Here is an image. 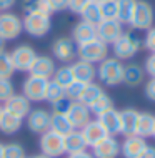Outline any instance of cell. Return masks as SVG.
<instances>
[{"label": "cell", "mask_w": 155, "mask_h": 158, "mask_svg": "<svg viewBox=\"0 0 155 158\" xmlns=\"http://www.w3.org/2000/svg\"><path fill=\"white\" fill-rule=\"evenodd\" d=\"M144 70L150 78H155V53H150L147 58H145L144 63Z\"/></svg>", "instance_id": "cell-43"}, {"label": "cell", "mask_w": 155, "mask_h": 158, "mask_svg": "<svg viewBox=\"0 0 155 158\" xmlns=\"http://www.w3.org/2000/svg\"><path fill=\"white\" fill-rule=\"evenodd\" d=\"M50 130L55 131V133L65 136L68 135L70 131H74L75 128L72 127L70 120H68L67 113H52V118H50Z\"/></svg>", "instance_id": "cell-25"}, {"label": "cell", "mask_w": 155, "mask_h": 158, "mask_svg": "<svg viewBox=\"0 0 155 158\" xmlns=\"http://www.w3.org/2000/svg\"><path fill=\"white\" fill-rule=\"evenodd\" d=\"M55 70H57V65H55V60L52 57H49V55H37L28 73L45 78V80H52Z\"/></svg>", "instance_id": "cell-16"}, {"label": "cell", "mask_w": 155, "mask_h": 158, "mask_svg": "<svg viewBox=\"0 0 155 158\" xmlns=\"http://www.w3.org/2000/svg\"><path fill=\"white\" fill-rule=\"evenodd\" d=\"M52 80H54L55 83H58L62 88H67L70 83L75 82L74 73H72V67L67 65V63H65V65H62V67H57V70H55Z\"/></svg>", "instance_id": "cell-31"}, {"label": "cell", "mask_w": 155, "mask_h": 158, "mask_svg": "<svg viewBox=\"0 0 155 158\" xmlns=\"http://www.w3.org/2000/svg\"><path fill=\"white\" fill-rule=\"evenodd\" d=\"M140 112L133 108H125L120 112V135L130 136L137 135V123H139Z\"/></svg>", "instance_id": "cell-22"}, {"label": "cell", "mask_w": 155, "mask_h": 158, "mask_svg": "<svg viewBox=\"0 0 155 158\" xmlns=\"http://www.w3.org/2000/svg\"><path fill=\"white\" fill-rule=\"evenodd\" d=\"M97 38V27L92 23H87L84 20H80L79 23H75L74 30H72V40L79 45H84L90 40H95Z\"/></svg>", "instance_id": "cell-19"}, {"label": "cell", "mask_w": 155, "mask_h": 158, "mask_svg": "<svg viewBox=\"0 0 155 158\" xmlns=\"http://www.w3.org/2000/svg\"><path fill=\"white\" fill-rule=\"evenodd\" d=\"M50 105H52V108H54V113H67L68 108H70V105H72V100L67 97H62L60 100L54 102V103H50Z\"/></svg>", "instance_id": "cell-41"}, {"label": "cell", "mask_w": 155, "mask_h": 158, "mask_svg": "<svg viewBox=\"0 0 155 158\" xmlns=\"http://www.w3.org/2000/svg\"><path fill=\"white\" fill-rule=\"evenodd\" d=\"M139 158H155V147L153 145H147Z\"/></svg>", "instance_id": "cell-47"}, {"label": "cell", "mask_w": 155, "mask_h": 158, "mask_svg": "<svg viewBox=\"0 0 155 158\" xmlns=\"http://www.w3.org/2000/svg\"><path fill=\"white\" fill-rule=\"evenodd\" d=\"M153 125H155V115L150 112H140L139 115V123H137V135L142 138H150L153 133Z\"/></svg>", "instance_id": "cell-26"}, {"label": "cell", "mask_w": 155, "mask_h": 158, "mask_svg": "<svg viewBox=\"0 0 155 158\" xmlns=\"http://www.w3.org/2000/svg\"><path fill=\"white\" fill-rule=\"evenodd\" d=\"M145 80V70L144 67L139 65V63L132 62V63H127L123 65V78H122V83H125L127 87H139V85L144 83Z\"/></svg>", "instance_id": "cell-20"}, {"label": "cell", "mask_w": 155, "mask_h": 158, "mask_svg": "<svg viewBox=\"0 0 155 158\" xmlns=\"http://www.w3.org/2000/svg\"><path fill=\"white\" fill-rule=\"evenodd\" d=\"M122 33L123 23H120L118 20H102L97 25V38L107 45H112L115 40H118Z\"/></svg>", "instance_id": "cell-12"}, {"label": "cell", "mask_w": 155, "mask_h": 158, "mask_svg": "<svg viewBox=\"0 0 155 158\" xmlns=\"http://www.w3.org/2000/svg\"><path fill=\"white\" fill-rule=\"evenodd\" d=\"M97 77L105 87H117L123 78V63L115 57H107L97 67Z\"/></svg>", "instance_id": "cell-1"}, {"label": "cell", "mask_w": 155, "mask_h": 158, "mask_svg": "<svg viewBox=\"0 0 155 158\" xmlns=\"http://www.w3.org/2000/svg\"><path fill=\"white\" fill-rule=\"evenodd\" d=\"M72 73H74L75 82L82 83H92L97 77V67L84 60H75L72 62Z\"/></svg>", "instance_id": "cell-18"}, {"label": "cell", "mask_w": 155, "mask_h": 158, "mask_svg": "<svg viewBox=\"0 0 155 158\" xmlns=\"http://www.w3.org/2000/svg\"><path fill=\"white\" fill-rule=\"evenodd\" d=\"M82 135H84V138H85V142H87V145L90 148L93 147V145H97L100 140H103L107 135V131H105V128L102 127V123L98 122V120H90L87 125H85L84 128H82Z\"/></svg>", "instance_id": "cell-21"}, {"label": "cell", "mask_w": 155, "mask_h": 158, "mask_svg": "<svg viewBox=\"0 0 155 158\" xmlns=\"http://www.w3.org/2000/svg\"><path fill=\"white\" fill-rule=\"evenodd\" d=\"M67 117H68V120H70L72 127H74L75 130H82V128L92 120V112H90V108L85 103H82V102H72L70 108H68V112H67Z\"/></svg>", "instance_id": "cell-15"}, {"label": "cell", "mask_w": 155, "mask_h": 158, "mask_svg": "<svg viewBox=\"0 0 155 158\" xmlns=\"http://www.w3.org/2000/svg\"><path fill=\"white\" fill-rule=\"evenodd\" d=\"M2 113H3V105L0 103V117H2Z\"/></svg>", "instance_id": "cell-52"}, {"label": "cell", "mask_w": 155, "mask_h": 158, "mask_svg": "<svg viewBox=\"0 0 155 158\" xmlns=\"http://www.w3.org/2000/svg\"><path fill=\"white\" fill-rule=\"evenodd\" d=\"M145 98H149L150 102H155V78H150L147 85H145Z\"/></svg>", "instance_id": "cell-45"}, {"label": "cell", "mask_w": 155, "mask_h": 158, "mask_svg": "<svg viewBox=\"0 0 155 158\" xmlns=\"http://www.w3.org/2000/svg\"><path fill=\"white\" fill-rule=\"evenodd\" d=\"M3 110L8 112L10 115H14V117L20 118V120H24V118H27V115L32 110V102L25 95H22V93H14L3 103Z\"/></svg>", "instance_id": "cell-13"}, {"label": "cell", "mask_w": 155, "mask_h": 158, "mask_svg": "<svg viewBox=\"0 0 155 158\" xmlns=\"http://www.w3.org/2000/svg\"><path fill=\"white\" fill-rule=\"evenodd\" d=\"M98 5H100L102 20H117V2L115 0H107Z\"/></svg>", "instance_id": "cell-36"}, {"label": "cell", "mask_w": 155, "mask_h": 158, "mask_svg": "<svg viewBox=\"0 0 155 158\" xmlns=\"http://www.w3.org/2000/svg\"><path fill=\"white\" fill-rule=\"evenodd\" d=\"M97 120L102 123V127L105 128V131L109 135H120V112L115 108L107 110L105 113L98 115Z\"/></svg>", "instance_id": "cell-23"}, {"label": "cell", "mask_w": 155, "mask_h": 158, "mask_svg": "<svg viewBox=\"0 0 155 158\" xmlns=\"http://www.w3.org/2000/svg\"><path fill=\"white\" fill-rule=\"evenodd\" d=\"M38 147H40V153H44V155L50 156V158H60V156L65 155L63 136L55 133V131H52V130L40 135Z\"/></svg>", "instance_id": "cell-6"}, {"label": "cell", "mask_w": 155, "mask_h": 158, "mask_svg": "<svg viewBox=\"0 0 155 158\" xmlns=\"http://www.w3.org/2000/svg\"><path fill=\"white\" fill-rule=\"evenodd\" d=\"M115 2H117V20L123 25L128 23L139 0H115Z\"/></svg>", "instance_id": "cell-27"}, {"label": "cell", "mask_w": 155, "mask_h": 158, "mask_svg": "<svg viewBox=\"0 0 155 158\" xmlns=\"http://www.w3.org/2000/svg\"><path fill=\"white\" fill-rule=\"evenodd\" d=\"M152 138H155V125H153V133H152Z\"/></svg>", "instance_id": "cell-54"}, {"label": "cell", "mask_w": 155, "mask_h": 158, "mask_svg": "<svg viewBox=\"0 0 155 158\" xmlns=\"http://www.w3.org/2000/svg\"><path fill=\"white\" fill-rule=\"evenodd\" d=\"M50 118L52 113L45 108L30 110V113L27 115V128L32 133L42 135L50 130Z\"/></svg>", "instance_id": "cell-11"}, {"label": "cell", "mask_w": 155, "mask_h": 158, "mask_svg": "<svg viewBox=\"0 0 155 158\" xmlns=\"http://www.w3.org/2000/svg\"><path fill=\"white\" fill-rule=\"evenodd\" d=\"M142 48V40L139 35L133 32H123L118 40L112 44V50H114V57L118 60H130Z\"/></svg>", "instance_id": "cell-2"}, {"label": "cell", "mask_w": 155, "mask_h": 158, "mask_svg": "<svg viewBox=\"0 0 155 158\" xmlns=\"http://www.w3.org/2000/svg\"><path fill=\"white\" fill-rule=\"evenodd\" d=\"M32 158H50V156H47V155H44V153H38V155H35V156H32Z\"/></svg>", "instance_id": "cell-51"}, {"label": "cell", "mask_w": 155, "mask_h": 158, "mask_svg": "<svg viewBox=\"0 0 155 158\" xmlns=\"http://www.w3.org/2000/svg\"><path fill=\"white\" fill-rule=\"evenodd\" d=\"M3 158H27V152L20 143L10 142L3 147Z\"/></svg>", "instance_id": "cell-35"}, {"label": "cell", "mask_w": 155, "mask_h": 158, "mask_svg": "<svg viewBox=\"0 0 155 158\" xmlns=\"http://www.w3.org/2000/svg\"><path fill=\"white\" fill-rule=\"evenodd\" d=\"M62 97H65V88H62L58 83H55L54 80H50L49 87H47V97H45V100L49 102V103H54V102L60 100Z\"/></svg>", "instance_id": "cell-37"}, {"label": "cell", "mask_w": 155, "mask_h": 158, "mask_svg": "<svg viewBox=\"0 0 155 158\" xmlns=\"http://www.w3.org/2000/svg\"><path fill=\"white\" fill-rule=\"evenodd\" d=\"M10 53L12 63H14L15 72H30V67H32L33 60L37 57V52L32 45L22 44V45H17Z\"/></svg>", "instance_id": "cell-9"}, {"label": "cell", "mask_w": 155, "mask_h": 158, "mask_svg": "<svg viewBox=\"0 0 155 158\" xmlns=\"http://www.w3.org/2000/svg\"><path fill=\"white\" fill-rule=\"evenodd\" d=\"M85 85H87V83H82V82H74V83H70V85H68V87L65 88V97L70 98L72 102H80Z\"/></svg>", "instance_id": "cell-39"}, {"label": "cell", "mask_w": 155, "mask_h": 158, "mask_svg": "<svg viewBox=\"0 0 155 158\" xmlns=\"http://www.w3.org/2000/svg\"><path fill=\"white\" fill-rule=\"evenodd\" d=\"M15 93V87L12 83L10 78H0V103H5V102Z\"/></svg>", "instance_id": "cell-38"}, {"label": "cell", "mask_w": 155, "mask_h": 158, "mask_svg": "<svg viewBox=\"0 0 155 158\" xmlns=\"http://www.w3.org/2000/svg\"><path fill=\"white\" fill-rule=\"evenodd\" d=\"M88 2H90V0H68V10L79 15L82 12V8L87 5Z\"/></svg>", "instance_id": "cell-44"}, {"label": "cell", "mask_w": 155, "mask_h": 158, "mask_svg": "<svg viewBox=\"0 0 155 158\" xmlns=\"http://www.w3.org/2000/svg\"><path fill=\"white\" fill-rule=\"evenodd\" d=\"M63 147H65V155H70V153L87 150L88 145H87V142H85L82 131L80 130H74V131H70L68 135L63 136Z\"/></svg>", "instance_id": "cell-24"}, {"label": "cell", "mask_w": 155, "mask_h": 158, "mask_svg": "<svg viewBox=\"0 0 155 158\" xmlns=\"http://www.w3.org/2000/svg\"><path fill=\"white\" fill-rule=\"evenodd\" d=\"M93 2H97V3H103V2H107V0H93Z\"/></svg>", "instance_id": "cell-53"}, {"label": "cell", "mask_w": 155, "mask_h": 158, "mask_svg": "<svg viewBox=\"0 0 155 158\" xmlns=\"http://www.w3.org/2000/svg\"><path fill=\"white\" fill-rule=\"evenodd\" d=\"M17 0H0V14L2 12H10V8L15 5Z\"/></svg>", "instance_id": "cell-46"}, {"label": "cell", "mask_w": 155, "mask_h": 158, "mask_svg": "<svg viewBox=\"0 0 155 158\" xmlns=\"http://www.w3.org/2000/svg\"><path fill=\"white\" fill-rule=\"evenodd\" d=\"M147 147V140L142 138L139 135H130L125 136L123 142L120 143V155L123 158H139L142 152Z\"/></svg>", "instance_id": "cell-17"}, {"label": "cell", "mask_w": 155, "mask_h": 158, "mask_svg": "<svg viewBox=\"0 0 155 158\" xmlns=\"http://www.w3.org/2000/svg\"><path fill=\"white\" fill-rule=\"evenodd\" d=\"M80 19L84 20V22L87 23H92V25H97L102 22V15H100V5H98L97 2H93V0H90V2L82 8L80 12Z\"/></svg>", "instance_id": "cell-28"}, {"label": "cell", "mask_w": 155, "mask_h": 158, "mask_svg": "<svg viewBox=\"0 0 155 158\" xmlns=\"http://www.w3.org/2000/svg\"><path fill=\"white\" fill-rule=\"evenodd\" d=\"M102 93H105V90H103L102 85H98V83H95V82L87 83V85H85V88H84V93H82L80 102L88 106L92 102H95L97 98L102 95Z\"/></svg>", "instance_id": "cell-32"}, {"label": "cell", "mask_w": 155, "mask_h": 158, "mask_svg": "<svg viewBox=\"0 0 155 158\" xmlns=\"http://www.w3.org/2000/svg\"><path fill=\"white\" fill-rule=\"evenodd\" d=\"M50 80L40 78L35 75H28L22 83V95H25L30 102H45L47 87Z\"/></svg>", "instance_id": "cell-7"}, {"label": "cell", "mask_w": 155, "mask_h": 158, "mask_svg": "<svg viewBox=\"0 0 155 158\" xmlns=\"http://www.w3.org/2000/svg\"><path fill=\"white\" fill-rule=\"evenodd\" d=\"M24 32V23L19 15L12 12H2L0 14V37L5 42L15 40Z\"/></svg>", "instance_id": "cell-8"}, {"label": "cell", "mask_w": 155, "mask_h": 158, "mask_svg": "<svg viewBox=\"0 0 155 158\" xmlns=\"http://www.w3.org/2000/svg\"><path fill=\"white\" fill-rule=\"evenodd\" d=\"M24 32H27L30 37H45L52 28V19L50 15L42 14V12H33V14H25L22 19Z\"/></svg>", "instance_id": "cell-4"}, {"label": "cell", "mask_w": 155, "mask_h": 158, "mask_svg": "<svg viewBox=\"0 0 155 158\" xmlns=\"http://www.w3.org/2000/svg\"><path fill=\"white\" fill-rule=\"evenodd\" d=\"M93 158H118L120 156V142L114 135H107L97 145L92 147Z\"/></svg>", "instance_id": "cell-14"}, {"label": "cell", "mask_w": 155, "mask_h": 158, "mask_svg": "<svg viewBox=\"0 0 155 158\" xmlns=\"http://www.w3.org/2000/svg\"><path fill=\"white\" fill-rule=\"evenodd\" d=\"M3 147H5V145L0 142V158H3Z\"/></svg>", "instance_id": "cell-50"}, {"label": "cell", "mask_w": 155, "mask_h": 158, "mask_svg": "<svg viewBox=\"0 0 155 158\" xmlns=\"http://www.w3.org/2000/svg\"><path fill=\"white\" fill-rule=\"evenodd\" d=\"M88 108H90V112H92V115L98 117V115L105 113L107 110L115 108V105H114V100H112L110 95H107V93H102V95L98 97L95 102H92V103L88 105Z\"/></svg>", "instance_id": "cell-30"}, {"label": "cell", "mask_w": 155, "mask_h": 158, "mask_svg": "<svg viewBox=\"0 0 155 158\" xmlns=\"http://www.w3.org/2000/svg\"><path fill=\"white\" fill-rule=\"evenodd\" d=\"M142 47L145 50H149L150 53H155V27H150L149 30H145V37L142 40Z\"/></svg>", "instance_id": "cell-40"}, {"label": "cell", "mask_w": 155, "mask_h": 158, "mask_svg": "<svg viewBox=\"0 0 155 158\" xmlns=\"http://www.w3.org/2000/svg\"><path fill=\"white\" fill-rule=\"evenodd\" d=\"M5 44H7V42L0 37V52H2V50H5Z\"/></svg>", "instance_id": "cell-49"}, {"label": "cell", "mask_w": 155, "mask_h": 158, "mask_svg": "<svg viewBox=\"0 0 155 158\" xmlns=\"http://www.w3.org/2000/svg\"><path fill=\"white\" fill-rule=\"evenodd\" d=\"M27 158H32V156H27Z\"/></svg>", "instance_id": "cell-55"}, {"label": "cell", "mask_w": 155, "mask_h": 158, "mask_svg": "<svg viewBox=\"0 0 155 158\" xmlns=\"http://www.w3.org/2000/svg\"><path fill=\"white\" fill-rule=\"evenodd\" d=\"M15 73L14 63H12L10 53L2 50L0 52V78H12Z\"/></svg>", "instance_id": "cell-34"}, {"label": "cell", "mask_w": 155, "mask_h": 158, "mask_svg": "<svg viewBox=\"0 0 155 158\" xmlns=\"http://www.w3.org/2000/svg\"><path fill=\"white\" fill-rule=\"evenodd\" d=\"M67 158H93L92 152L88 150H82V152H77V153H70Z\"/></svg>", "instance_id": "cell-48"}, {"label": "cell", "mask_w": 155, "mask_h": 158, "mask_svg": "<svg viewBox=\"0 0 155 158\" xmlns=\"http://www.w3.org/2000/svg\"><path fill=\"white\" fill-rule=\"evenodd\" d=\"M77 57H79V60L88 62L92 65H98L102 60L109 57V45L103 44L98 38L90 40L87 44L77 47Z\"/></svg>", "instance_id": "cell-3"}, {"label": "cell", "mask_w": 155, "mask_h": 158, "mask_svg": "<svg viewBox=\"0 0 155 158\" xmlns=\"http://www.w3.org/2000/svg\"><path fill=\"white\" fill-rule=\"evenodd\" d=\"M47 3H49L52 14L54 12H63L68 8V0H47Z\"/></svg>", "instance_id": "cell-42"}, {"label": "cell", "mask_w": 155, "mask_h": 158, "mask_svg": "<svg viewBox=\"0 0 155 158\" xmlns=\"http://www.w3.org/2000/svg\"><path fill=\"white\" fill-rule=\"evenodd\" d=\"M52 53L58 62L70 63L77 57V44L72 40V37H60L52 45Z\"/></svg>", "instance_id": "cell-10"}, {"label": "cell", "mask_w": 155, "mask_h": 158, "mask_svg": "<svg viewBox=\"0 0 155 158\" xmlns=\"http://www.w3.org/2000/svg\"><path fill=\"white\" fill-rule=\"evenodd\" d=\"M153 20H155V10L152 3H149L147 0H139L128 25L135 30H149L150 27H153Z\"/></svg>", "instance_id": "cell-5"}, {"label": "cell", "mask_w": 155, "mask_h": 158, "mask_svg": "<svg viewBox=\"0 0 155 158\" xmlns=\"http://www.w3.org/2000/svg\"><path fill=\"white\" fill-rule=\"evenodd\" d=\"M22 8L25 14H33V12H42V14L52 15L47 0H24Z\"/></svg>", "instance_id": "cell-33"}, {"label": "cell", "mask_w": 155, "mask_h": 158, "mask_svg": "<svg viewBox=\"0 0 155 158\" xmlns=\"http://www.w3.org/2000/svg\"><path fill=\"white\" fill-rule=\"evenodd\" d=\"M20 128H22V120L3 110L2 117H0V131L3 135H14Z\"/></svg>", "instance_id": "cell-29"}]
</instances>
